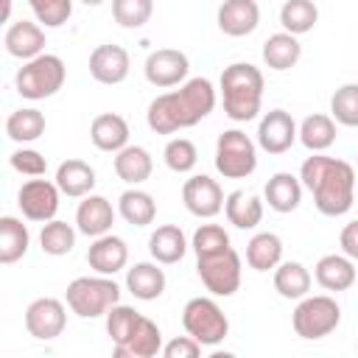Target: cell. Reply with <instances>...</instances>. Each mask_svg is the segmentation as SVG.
Returning a JSON list of instances; mask_svg holds the SVG:
<instances>
[{
  "label": "cell",
  "mask_w": 358,
  "mask_h": 358,
  "mask_svg": "<svg viewBox=\"0 0 358 358\" xmlns=\"http://www.w3.org/2000/svg\"><path fill=\"white\" fill-rule=\"evenodd\" d=\"M291 324L294 333L299 338L316 341L330 336L338 324H341V308L333 296L327 294H316V296H302L291 313Z\"/></svg>",
  "instance_id": "ba28073f"
},
{
  "label": "cell",
  "mask_w": 358,
  "mask_h": 358,
  "mask_svg": "<svg viewBox=\"0 0 358 358\" xmlns=\"http://www.w3.org/2000/svg\"><path fill=\"white\" fill-rule=\"evenodd\" d=\"M215 22L227 36H249L260 25V6L257 0H224L218 6Z\"/></svg>",
  "instance_id": "ac0fdd59"
},
{
  "label": "cell",
  "mask_w": 358,
  "mask_h": 358,
  "mask_svg": "<svg viewBox=\"0 0 358 358\" xmlns=\"http://www.w3.org/2000/svg\"><path fill=\"white\" fill-rule=\"evenodd\" d=\"M162 263H134L126 268V291L134 296V299H143V302H151V299H159L165 294V285H168V277L165 271L159 268Z\"/></svg>",
  "instance_id": "44dd1931"
},
{
  "label": "cell",
  "mask_w": 358,
  "mask_h": 358,
  "mask_svg": "<svg viewBox=\"0 0 358 358\" xmlns=\"http://www.w3.org/2000/svg\"><path fill=\"white\" fill-rule=\"evenodd\" d=\"M162 355L165 358H196L201 355V344L193 336H176L168 344H162Z\"/></svg>",
  "instance_id": "f6af8a7d"
},
{
  "label": "cell",
  "mask_w": 358,
  "mask_h": 358,
  "mask_svg": "<svg viewBox=\"0 0 358 358\" xmlns=\"http://www.w3.org/2000/svg\"><path fill=\"white\" fill-rule=\"evenodd\" d=\"M59 199H62V190H59L56 182H48V179L34 176V179L22 182V187L17 193V207H20L22 218L45 224V221L56 218Z\"/></svg>",
  "instance_id": "8fae6325"
},
{
  "label": "cell",
  "mask_w": 358,
  "mask_h": 358,
  "mask_svg": "<svg viewBox=\"0 0 358 358\" xmlns=\"http://www.w3.org/2000/svg\"><path fill=\"white\" fill-rule=\"evenodd\" d=\"M64 78H67V67L62 56L39 53L36 59L22 62V67L14 76V87L28 101H45V98H53L64 87Z\"/></svg>",
  "instance_id": "5b68a950"
},
{
  "label": "cell",
  "mask_w": 358,
  "mask_h": 358,
  "mask_svg": "<svg viewBox=\"0 0 358 358\" xmlns=\"http://www.w3.org/2000/svg\"><path fill=\"white\" fill-rule=\"evenodd\" d=\"M143 73H145V81L157 90H168V87H179L187 81V73H190V59L187 53L176 50V48H157L145 56V64H143Z\"/></svg>",
  "instance_id": "30bf717a"
},
{
  "label": "cell",
  "mask_w": 358,
  "mask_h": 358,
  "mask_svg": "<svg viewBox=\"0 0 358 358\" xmlns=\"http://www.w3.org/2000/svg\"><path fill=\"white\" fill-rule=\"evenodd\" d=\"M159 352H162V333H159L157 322H151L148 316H140V322L131 330V336L126 338V344L115 347L117 358H154Z\"/></svg>",
  "instance_id": "d4e9b609"
},
{
  "label": "cell",
  "mask_w": 358,
  "mask_h": 358,
  "mask_svg": "<svg viewBox=\"0 0 358 358\" xmlns=\"http://www.w3.org/2000/svg\"><path fill=\"white\" fill-rule=\"evenodd\" d=\"M299 143L310 151V154H322L336 143V120L333 115H308L299 123Z\"/></svg>",
  "instance_id": "836d02e7"
},
{
  "label": "cell",
  "mask_w": 358,
  "mask_h": 358,
  "mask_svg": "<svg viewBox=\"0 0 358 358\" xmlns=\"http://www.w3.org/2000/svg\"><path fill=\"white\" fill-rule=\"evenodd\" d=\"M330 115L336 123L358 129V84H341L330 98Z\"/></svg>",
  "instance_id": "ab89813d"
},
{
  "label": "cell",
  "mask_w": 358,
  "mask_h": 358,
  "mask_svg": "<svg viewBox=\"0 0 358 358\" xmlns=\"http://www.w3.org/2000/svg\"><path fill=\"white\" fill-rule=\"evenodd\" d=\"M129 123L126 117H120L117 112H101L92 117L90 123V140L98 151H106V154H117L120 148L129 145Z\"/></svg>",
  "instance_id": "7402d4cb"
},
{
  "label": "cell",
  "mask_w": 358,
  "mask_h": 358,
  "mask_svg": "<svg viewBox=\"0 0 358 358\" xmlns=\"http://www.w3.org/2000/svg\"><path fill=\"white\" fill-rule=\"evenodd\" d=\"M3 45L14 59H22V62L36 59L39 53H45V28L31 20H17L6 28Z\"/></svg>",
  "instance_id": "d6986e66"
},
{
  "label": "cell",
  "mask_w": 358,
  "mask_h": 358,
  "mask_svg": "<svg viewBox=\"0 0 358 358\" xmlns=\"http://www.w3.org/2000/svg\"><path fill=\"white\" fill-rule=\"evenodd\" d=\"M53 182L59 185L62 196H67V199H84V196L92 193V187H95L98 179H95V168L90 162L73 157V159H64L56 168V179Z\"/></svg>",
  "instance_id": "603a6c76"
},
{
  "label": "cell",
  "mask_w": 358,
  "mask_h": 358,
  "mask_svg": "<svg viewBox=\"0 0 358 358\" xmlns=\"http://www.w3.org/2000/svg\"><path fill=\"white\" fill-rule=\"evenodd\" d=\"M64 302L76 316L98 319V316H106V310L120 302V285L109 274L76 277L64 291Z\"/></svg>",
  "instance_id": "277c9868"
},
{
  "label": "cell",
  "mask_w": 358,
  "mask_h": 358,
  "mask_svg": "<svg viewBox=\"0 0 358 358\" xmlns=\"http://www.w3.org/2000/svg\"><path fill=\"white\" fill-rule=\"evenodd\" d=\"M140 316H143L140 310H134L131 305H120V302L106 310V333H109V338H112L115 347L126 344V338H129L131 330L137 327Z\"/></svg>",
  "instance_id": "f35d334b"
},
{
  "label": "cell",
  "mask_w": 358,
  "mask_h": 358,
  "mask_svg": "<svg viewBox=\"0 0 358 358\" xmlns=\"http://www.w3.org/2000/svg\"><path fill=\"white\" fill-rule=\"evenodd\" d=\"M215 87L210 78H187L179 84V90L162 92L148 103L145 123L157 134H176L182 129H190L201 123L213 109H215Z\"/></svg>",
  "instance_id": "6da1fadb"
},
{
  "label": "cell",
  "mask_w": 358,
  "mask_h": 358,
  "mask_svg": "<svg viewBox=\"0 0 358 358\" xmlns=\"http://www.w3.org/2000/svg\"><path fill=\"white\" fill-rule=\"evenodd\" d=\"M28 246H31L28 227L14 215H3L0 218V263L3 266L17 263L20 257H25Z\"/></svg>",
  "instance_id": "4dcf8cb0"
},
{
  "label": "cell",
  "mask_w": 358,
  "mask_h": 358,
  "mask_svg": "<svg viewBox=\"0 0 358 358\" xmlns=\"http://www.w3.org/2000/svg\"><path fill=\"white\" fill-rule=\"evenodd\" d=\"M182 327L201 347H215L229 336V319L213 296H193L182 308Z\"/></svg>",
  "instance_id": "8992f818"
},
{
  "label": "cell",
  "mask_w": 358,
  "mask_h": 358,
  "mask_svg": "<svg viewBox=\"0 0 358 358\" xmlns=\"http://www.w3.org/2000/svg\"><path fill=\"white\" fill-rule=\"evenodd\" d=\"M76 235L78 229L67 221H59V218H50L42 224V232H39V246L45 255L50 257H62V255H70L73 246H76Z\"/></svg>",
  "instance_id": "8d00e7d4"
},
{
  "label": "cell",
  "mask_w": 358,
  "mask_h": 358,
  "mask_svg": "<svg viewBox=\"0 0 358 358\" xmlns=\"http://www.w3.org/2000/svg\"><path fill=\"white\" fill-rule=\"evenodd\" d=\"M221 103H224V115L235 123H249L260 115L263 106V73L260 67L249 64V62H235L229 67H224L221 81Z\"/></svg>",
  "instance_id": "3957f363"
},
{
  "label": "cell",
  "mask_w": 358,
  "mask_h": 358,
  "mask_svg": "<svg viewBox=\"0 0 358 358\" xmlns=\"http://www.w3.org/2000/svg\"><path fill=\"white\" fill-rule=\"evenodd\" d=\"M263 201L274 213H294L302 204V179L288 171L274 173L263 187Z\"/></svg>",
  "instance_id": "cb8c5ba5"
},
{
  "label": "cell",
  "mask_w": 358,
  "mask_h": 358,
  "mask_svg": "<svg viewBox=\"0 0 358 358\" xmlns=\"http://www.w3.org/2000/svg\"><path fill=\"white\" fill-rule=\"evenodd\" d=\"M81 3H84V6H101L103 0H81Z\"/></svg>",
  "instance_id": "7dc6e473"
},
{
  "label": "cell",
  "mask_w": 358,
  "mask_h": 358,
  "mask_svg": "<svg viewBox=\"0 0 358 358\" xmlns=\"http://www.w3.org/2000/svg\"><path fill=\"white\" fill-rule=\"evenodd\" d=\"M246 263L255 271H271L282 263V241L274 232H257L246 243Z\"/></svg>",
  "instance_id": "1f68e13d"
},
{
  "label": "cell",
  "mask_w": 358,
  "mask_h": 358,
  "mask_svg": "<svg viewBox=\"0 0 358 358\" xmlns=\"http://www.w3.org/2000/svg\"><path fill=\"white\" fill-rule=\"evenodd\" d=\"M302 59V45L294 34L288 31H280V34H271L266 42H263V62L266 67L282 73V70H291L296 67V62Z\"/></svg>",
  "instance_id": "f1b7e54d"
},
{
  "label": "cell",
  "mask_w": 358,
  "mask_h": 358,
  "mask_svg": "<svg viewBox=\"0 0 358 358\" xmlns=\"http://www.w3.org/2000/svg\"><path fill=\"white\" fill-rule=\"evenodd\" d=\"M310 285H313L310 271L296 260H285L274 268V291L282 299H302V296H308Z\"/></svg>",
  "instance_id": "d6a6232c"
},
{
  "label": "cell",
  "mask_w": 358,
  "mask_h": 358,
  "mask_svg": "<svg viewBox=\"0 0 358 358\" xmlns=\"http://www.w3.org/2000/svg\"><path fill=\"white\" fill-rule=\"evenodd\" d=\"M190 246H193L196 257H210V255L227 252L232 243H229V232H227L221 224H201V227L193 232Z\"/></svg>",
  "instance_id": "60d3db41"
},
{
  "label": "cell",
  "mask_w": 358,
  "mask_h": 358,
  "mask_svg": "<svg viewBox=\"0 0 358 358\" xmlns=\"http://www.w3.org/2000/svg\"><path fill=\"white\" fill-rule=\"evenodd\" d=\"M148 252H151V257H154L157 263H162V266L179 263V260L185 257V252H187V238H185L182 227H176V224H162V227H157V229L151 232V238H148Z\"/></svg>",
  "instance_id": "484cf974"
},
{
  "label": "cell",
  "mask_w": 358,
  "mask_h": 358,
  "mask_svg": "<svg viewBox=\"0 0 358 358\" xmlns=\"http://www.w3.org/2000/svg\"><path fill=\"white\" fill-rule=\"evenodd\" d=\"M196 274L213 296H232L241 288L243 263H241V255L229 246L227 252H218L210 257H196Z\"/></svg>",
  "instance_id": "9c48e42d"
},
{
  "label": "cell",
  "mask_w": 358,
  "mask_h": 358,
  "mask_svg": "<svg viewBox=\"0 0 358 358\" xmlns=\"http://www.w3.org/2000/svg\"><path fill=\"white\" fill-rule=\"evenodd\" d=\"M355 165H358V154H355Z\"/></svg>",
  "instance_id": "c3c4849f"
},
{
  "label": "cell",
  "mask_w": 358,
  "mask_h": 358,
  "mask_svg": "<svg viewBox=\"0 0 358 358\" xmlns=\"http://www.w3.org/2000/svg\"><path fill=\"white\" fill-rule=\"evenodd\" d=\"M302 187L310 190L313 204L322 215L338 218L350 213L355 201V168L344 159L310 154L299 168Z\"/></svg>",
  "instance_id": "7a4b0ae2"
},
{
  "label": "cell",
  "mask_w": 358,
  "mask_h": 358,
  "mask_svg": "<svg viewBox=\"0 0 358 358\" xmlns=\"http://www.w3.org/2000/svg\"><path fill=\"white\" fill-rule=\"evenodd\" d=\"M299 140V126L285 109H268L257 123V148L266 154H285Z\"/></svg>",
  "instance_id": "5bb4252c"
},
{
  "label": "cell",
  "mask_w": 358,
  "mask_h": 358,
  "mask_svg": "<svg viewBox=\"0 0 358 358\" xmlns=\"http://www.w3.org/2000/svg\"><path fill=\"white\" fill-rule=\"evenodd\" d=\"M6 134L8 140L14 143H34L45 134V115L34 106H22V109H14L8 117H6Z\"/></svg>",
  "instance_id": "e575fe53"
},
{
  "label": "cell",
  "mask_w": 358,
  "mask_h": 358,
  "mask_svg": "<svg viewBox=\"0 0 358 358\" xmlns=\"http://www.w3.org/2000/svg\"><path fill=\"white\" fill-rule=\"evenodd\" d=\"M117 213H120V218H123L126 224H131V227H148V224H154V218H157V201H154L151 193H145V190H140L137 185H131L129 190L120 193V199H117Z\"/></svg>",
  "instance_id": "f546056e"
},
{
  "label": "cell",
  "mask_w": 358,
  "mask_h": 358,
  "mask_svg": "<svg viewBox=\"0 0 358 358\" xmlns=\"http://www.w3.org/2000/svg\"><path fill=\"white\" fill-rule=\"evenodd\" d=\"M162 159L173 173H190L199 162V148L187 137H171L162 148Z\"/></svg>",
  "instance_id": "74e56055"
},
{
  "label": "cell",
  "mask_w": 358,
  "mask_h": 358,
  "mask_svg": "<svg viewBox=\"0 0 358 358\" xmlns=\"http://www.w3.org/2000/svg\"><path fill=\"white\" fill-rule=\"evenodd\" d=\"M338 243H341V252L352 260H358V221H350L341 235H338Z\"/></svg>",
  "instance_id": "bcb514c9"
},
{
  "label": "cell",
  "mask_w": 358,
  "mask_h": 358,
  "mask_svg": "<svg viewBox=\"0 0 358 358\" xmlns=\"http://www.w3.org/2000/svg\"><path fill=\"white\" fill-rule=\"evenodd\" d=\"M316 22H319V8L313 0H285L280 8V25L294 36L313 31Z\"/></svg>",
  "instance_id": "d590c367"
},
{
  "label": "cell",
  "mask_w": 358,
  "mask_h": 358,
  "mask_svg": "<svg viewBox=\"0 0 358 358\" xmlns=\"http://www.w3.org/2000/svg\"><path fill=\"white\" fill-rule=\"evenodd\" d=\"M129 70H131V59H129V50L123 45L106 42L90 53V76L98 84H106V87L123 84L129 78Z\"/></svg>",
  "instance_id": "9a60e30c"
},
{
  "label": "cell",
  "mask_w": 358,
  "mask_h": 358,
  "mask_svg": "<svg viewBox=\"0 0 358 358\" xmlns=\"http://www.w3.org/2000/svg\"><path fill=\"white\" fill-rule=\"evenodd\" d=\"M154 14V0H112V17L120 28H143Z\"/></svg>",
  "instance_id": "b9f144b4"
},
{
  "label": "cell",
  "mask_w": 358,
  "mask_h": 358,
  "mask_svg": "<svg viewBox=\"0 0 358 358\" xmlns=\"http://www.w3.org/2000/svg\"><path fill=\"white\" fill-rule=\"evenodd\" d=\"M215 171L224 179H246L257 171V143L241 131L227 129L215 140Z\"/></svg>",
  "instance_id": "52a82bcc"
},
{
  "label": "cell",
  "mask_w": 358,
  "mask_h": 358,
  "mask_svg": "<svg viewBox=\"0 0 358 358\" xmlns=\"http://www.w3.org/2000/svg\"><path fill=\"white\" fill-rule=\"evenodd\" d=\"M224 190L221 185L207 173H193L182 185V201L185 210L196 218H215L224 210Z\"/></svg>",
  "instance_id": "4fadbf2b"
},
{
  "label": "cell",
  "mask_w": 358,
  "mask_h": 358,
  "mask_svg": "<svg viewBox=\"0 0 358 358\" xmlns=\"http://www.w3.org/2000/svg\"><path fill=\"white\" fill-rule=\"evenodd\" d=\"M67 308L56 296H39L25 308V330L36 341H53L64 333Z\"/></svg>",
  "instance_id": "7c38bea8"
},
{
  "label": "cell",
  "mask_w": 358,
  "mask_h": 358,
  "mask_svg": "<svg viewBox=\"0 0 358 358\" xmlns=\"http://www.w3.org/2000/svg\"><path fill=\"white\" fill-rule=\"evenodd\" d=\"M28 6L45 28H62L73 14V0H28Z\"/></svg>",
  "instance_id": "7bdbcfd3"
},
{
  "label": "cell",
  "mask_w": 358,
  "mask_h": 358,
  "mask_svg": "<svg viewBox=\"0 0 358 358\" xmlns=\"http://www.w3.org/2000/svg\"><path fill=\"white\" fill-rule=\"evenodd\" d=\"M115 224V207L106 196L90 193L78 201L76 207V229L87 238H101L106 232H112Z\"/></svg>",
  "instance_id": "2e32d148"
},
{
  "label": "cell",
  "mask_w": 358,
  "mask_h": 358,
  "mask_svg": "<svg viewBox=\"0 0 358 358\" xmlns=\"http://www.w3.org/2000/svg\"><path fill=\"white\" fill-rule=\"evenodd\" d=\"M313 280L324 288V291H347L355 285L358 280V268H355V260L347 257L344 252L341 255H324L319 257V263L313 266Z\"/></svg>",
  "instance_id": "ffe728a7"
},
{
  "label": "cell",
  "mask_w": 358,
  "mask_h": 358,
  "mask_svg": "<svg viewBox=\"0 0 358 358\" xmlns=\"http://www.w3.org/2000/svg\"><path fill=\"white\" fill-rule=\"evenodd\" d=\"M8 162H11V168L17 171V173H22V176H45V171H48V159H45V154H39L36 148H17L11 157H8Z\"/></svg>",
  "instance_id": "ee69618b"
},
{
  "label": "cell",
  "mask_w": 358,
  "mask_h": 358,
  "mask_svg": "<svg viewBox=\"0 0 358 358\" xmlns=\"http://www.w3.org/2000/svg\"><path fill=\"white\" fill-rule=\"evenodd\" d=\"M224 213L227 221L238 229H255L263 221V199L246 190H232L224 199Z\"/></svg>",
  "instance_id": "83f0119b"
},
{
  "label": "cell",
  "mask_w": 358,
  "mask_h": 358,
  "mask_svg": "<svg viewBox=\"0 0 358 358\" xmlns=\"http://www.w3.org/2000/svg\"><path fill=\"white\" fill-rule=\"evenodd\" d=\"M115 173L117 179H123L126 185H143L145 179H151L154 171V159L148 154V148L143 145H126L115 154Z\"/></svg>",
  "instance_id": "4316f807"
},
{
  "label": "cell",
  "mask_w": 358,
  "mask_h": 358,
  "mask_svg": "<svg viewBox=\"0 0 358 358\" xmlns=\"http://www.w3.org/2000/svg\"><path fill=\"white\" fill-rule=\"evenodd\" d=\"M87 263L95 274H117L120 268H126L129 263V246L120 235H101V238H92L90 249H87Z\"/></svg>",
  "instance_id": "e0dca14e"
}]
</instances>
